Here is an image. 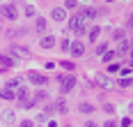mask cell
I'll list each match as a JSON object with an SVG mask.
<instances>
[{
  "label": "cell",
  "instance_id": "cell-20",
  "mask_svg": "<svg viewBox=\"0 0 133 127\" xmlns=\"http://www.w3.org/2000/svg\"><path fill=\"white\" fill-rule=\"evenodd\" d=\"M99 32H101V30H99V26H96V28H92V32H90V39H92V42H96Z\"/></svg>",
  "mask_w": 133,
  "mask_h": 127
},
{
  "label": "cell",
  "instance_id": "cell-26",
  "mask_svg": "<svg viewBox=\"0 0 133 127\" xmlns=\"http://www.w3.org/2000/svg\"><path fill=\"white\" fill-rule=\"evenodd\" d=\"M69 44H71V42H69V39H62V44H60V46H62L64 51H69Z\"/></svg>",
  "mask_w": 133,
  "mask_h": 127
},
{
  "label": "cell",
  "instance_id": "cell-10",
  "mask_svg": "<svg viewBox=\"0 0 133 127\" xmlns=\"http://www.w3.org/2000/svg\"><path fill=\"white\" fill-rule=\"evenodd\" d=\"M129 51H131V42H129V39H122V42L117 44V51H115V53H117V56H126Z\"/></svg>",
  "mask_w": 133,
  "mask_h": 127
},
{
  "label": "cell",
  "instance_id": "cell-25",
  "mask_svg": "<svg viewBox=\"0 0 133 127\" xmlns=\"http://www.w3.org/2000/svg\"><path fill=\"white\" fill-rule=\"evenodd\" d=\"M115 39H119V42L124 39V32H122V30H115Z\"/></svg>",
  "mask_w": 133,
  "mask_h": 127
},
{
  "label": "cell",
  "instance_id": "cell-11",
  "mask_svg": "<svg viewBox=\"0 0 133 127\" xmlns=\"http://www.w3.org/2000/svg\"><path fill=\"white\" fill-rule=\"evenodd\" d=\"M0 65L2 67H14L16 65V58H12L9 53H0Z\"/></svg>",
  "mask_w": 133,
  "mask_h": 127
},
{
  "label": "cell",
  "instance_id": "cell-18",
  "mask_svg": "<svg viewBox=\"0 0 133 127\" xmlns=\"http://www.w3.org/2000/svg\"><path fill=\"white\" fill-rule=\"evenodd\" d=\"M119 85H122V88H129V85H131V76H124V79H119Z\"/></svg>",
  "mask_w": 133,
  "mask_h": 127
},
{
  "label": "cell",
  "instance_id": "cell-12",
  "mask_svg": "<svg viewBox=\"0 0 133 127\" xmlns=\"http://www.w3.org/2000/svg\"><path fill=\"white\" fill-rule=\"evenodd\" d=\"M78 111L80 113H94V111H96V106L90 104V102H80V104H78Z\"/></svg>",
  "mask_w": 133,
  "mask_h": 127
},
{
  "label": "cell",
  "instance_id": "cell-4",
  "mask_svg": "<svg viewBox=\"0 0 133 127\" xmlns=\"http://www.w3.org/2000/svg\"><path fill=\"white\" fill-rule=\"evenodd\" d=\"M57 81H60V93H69V90L76 88V79L74 76H60Z\"/></svg>",
  "mask_w": 133,
  "mask_h": 127
},
{
  "label": "cell",
  "instance_id": "cell-9",
  "mask_svg": "<svg viewBox=\"0 0 133 127\" xmlns=\"http://www.w3.org/2000/svg\"><path fill=\"white\" fill-rule=\"evenodd\" d=\"M51 16H53V21H57V23H62L66 19V9L64 7H53V12H51Z\"/></svg>",
  "mask_w": 133,
  "mask_h": 127
},
{
  "label": "cell",
  "instance_id": "cell-15",
  "mask_svg": "<svg viewBox=\"0 0 133 127\" xmlns=\"http://www.w3.org/2000/svg\"><path fill=\"white\" fill-rule=\"evenodd\" d=\"M46 28H48L46 19H44V16H37V23H35V30H37V32H44Z\"/></svg>",
  "mask_w": 133,
  "mask_h": 127
},
{
  "label": "cell",
  "instance_id": "cell-30",
  "mask_svg": "<svg viewBox=\"0 0 133 127\" xmlns=\"http://www.w3.org/2000/svg\"><path fill=\"white\" fill-rule=\"evenodd\" d=\"M0 35H2V26H0Z\"/></svg>",
  "mask_w": 133,
  "mask_h": 127
},
{
  "label": "cell",
  "instance_id": "cell-17",
  "mask_svg": "<svg viewBox=\"0 0 133 127\" xmlns=\"http://www.w3.org/2000/svg\"><path fill=\"white\" fill-rule=\"evenodd\" d=\"M115 58H117L115 51H106V53H103V62H110V60H115Z\"/></svg>",
  "mask_w": 133,
  "mask_h": 127
},
{
  "label": "cell",
  "instance_id": "cell-1",
  "mask_svg": "<svg viewBox=\"0 0 133 127\" xmlns=\"http://www.w3.org/2000/svg\"><path fill=\"white\" fill-rule=\"evenodd\" d=\"M69 23H71L69 28L74 30L76 35H83V32H85V23H87V21H85L80 14H76V16H71V21H69Z\"/></svg>",
  "mask_w": 133,
  "mask_h": 127
},
{
  "label": "cell",
  "instance_id": "cell-2",
  "mask_svg": "<svg viewBox=\"0 0 133 127\" xmlns=\"http://www.w3.org/2000/svg\"><path fill=\"white\" fill-rule=\"evenodd\" d=\"M0 16L7 19V21H16L18 19V12H16L14 5H0Z\"/></svg>",
  "mask_w": 133,
  "mask_h": 127
},
{
  "label": "cell",
  "instance_id": "cell-7",
  "mask_svg": "<svg viewBox=\"0 0 133 127\" xmlns=\"http://www.w3.org/2000/svg\"><path fill=\"white\" fill-rule=\"evenodd\" d=\"M69 51L78 58V56H83V53H85V44L80 42V39H78V42H71V44H69Z\"/></svg>",
  "mask_w": 133,
  "mask_h": 127
},
{
  "label": "cell",
  "instance_id": "cell-21",
  "mask_svg": "<svg viewBox=\"0 0 133 127\" xmlns=\"http://www.w3.org/2000/svg\"><path fill=\"white\" fill-rule=\"evenodd\" d=\"M39 99H48V95H46V90H39V93H37V97H35V102H39Z\"/></svg>",
  "mask_w": 133,
  "mask_h": 127
},
{
  "label": "cell",
  "instance_id": "cell-13",
  "mask_svg": "<svg viewBox=\"0 0 133 127\" xmlns=\"http://www.w3.org/2000/svg\"><path fill=\"white\" fill-rule=\"evenodd\" d=\"M96 14H99V12H96V9H94V7H85V9H83V19H85V21H90V19H96Z\"/></svg>",
  "mask_w": 133,
  "mask_h": 127
},
{
  "label": "cell",
  "instance_id": "cell-23",
  "mask_svg": "<svg viewBox=\"0 0 133 127\" xmlns=\"http://www.w3.org/2000/svg\"><path fill=\"white\" fill-rule=\"evenodd\" d=\"M103 111L106 113H115V106H112V104H103Z\"/></svg>",
  "mask_w": 133,
  "mask_h": 127
},
{
  "label": "cell",
  "instance_id": "cell-28",
  "mask_svg": "<svg viewBox=\"0 0 133 127\" xmlns=\"http://www.w3.org/2000/svg\"><path fill=\"white\" fill-rule=\"evenodd\" d=\"M21 127H35V125H32V120H23V123H21Z\"/></svg>",
  "mask_w": 133,
  "mask_h": 127
},
{
  "label": "cell",
  "instance_id": "cell-27",
  "mask_svg": "<svg viewBox=\"0 0 133 127\" xmlns=\"http://www.w3.org/2000/svg\"><path fill=\"white\" fill-rule=\"evenodd\" d=\"M103 127H117V120H106V125Z\"/></svg>",
  "mask_w": 133,
  "mask_h": 127
},
{
  "label": "cell",
  "instance_id": "cell-14",
  "mask_svg": "<svg viewBox=\"0 0 133 127\" xmlns=\"http://www.w3.org/2000/svg\"><path fill=\"white\" fill-rule=\"evenodd\" d=\"M96 83L103 85V88H115V83H110V79H108L106 74H99V76H96Z\"/></svg>",
  "mask_w": 133,
  "mask_h": 127
},
{
  "label": "cell",
  "instance_id": "cell-6",
  "mask_svg": "<svg viewBox=\"0 0 133 127\" xmlns=\"http://www.w3.org/2000/svg\"><path fill=\"white\" fill-rule=\"evenodd\" d=\"M0 120H2V125H14V120H16V113L12 109H5V111L0 113Z\"/></svg>",
  "mask_w": 133,
  "mask_h": 127
},
{
  "label": "cell",
  "instance_id": "cell-19",
  "mask_svg": "<svg viewBox=\"0 0 133 127\" xmlns=\"http://www.w3.org/2000/svg\"><path fill=\"white\" fill-rule=\"evenodd\" d=\"M35 14H37V9L32 5H25V16H35Z\"/></svg>",
  "mask_w": 133,
  "mask_h": 127
},
{
  "label": "cell",
  "instance_id": "cell-24",
  "mask_svg": "<svg viewBox=\"0 0 133 127\" xmlns=\"http://www.w3.org/2000/svg\"><path fill=\"white\" fill-rule=\"evenodd\" d=\"M76 5H78L76 0H64V7H76Z\"/></svg>",
  "mask_w": 133,
  "mask_h": 127
},
{
  "label": "cell",
  "instance_id": "cell-5",
  "mask_svg": "<svg viewBox=\"0 0 133 127\" xmlns=\"http://www.w3.org/2000/svg\"><path fill=\"white\" fill-rule=\"evenodd\" d=\"M28 79H30V81H32V83L35 85H44L46 83V76H44V74H41V72H28Z\"/></svg>",
  "mask_w": 133,
  "mask_h": 127
},
{
  "label": "cell",
  "instance_id": "cell-22",
  "mask_svg": "<svg viewBox=\"0 0 133 127\" xmlns=\"http://www.w3.org/2000/svg\"><path fill=\"white\" fill-rule=\"evenodd\" d=\"M106 51H108V46H106V44H99V46H96V53H101V56H103Z\"/></svg>",
  "mask_w": 133,
  "mask_h": 127
},
{
  "label": "cell",
  "instance_id": "cell-3",
  "mask_svg": "<svg viewBox=\"0 0 133 127\" xmlns=\"http://www.w3.org/2000/svg\"><path fill=\"white\" fill-rule=\"evenodd\" d=\"M9 56L12 58H30V49L21 46V44H12L9 46Z\"/></svg>",
  "mask_w": 133,
  "mask_h": 127
},
{
  "label": "cell",
  "instance_id": "cell-16",
  "mask_svg": "<svg viewBox=\"0 0 133 127\" xmlns=\"http://www.w3.org/2000/svg\"><path fill=\"white\" fill-rule=\"evenodd\" d=\"M0 97H2V99H14L12 88H2V90H0Z\"/></svg>",
  "mask_w": 133,
  "mask_h": 127
},
{
  "label": "cell",
  "instance_id": "cell-29",
  "mask_svg": "<svg viewBox=\"0 0 133 127\" xmlns=\"http://www.w3.org/2000/svg\"><path fill=\"white\" fill-rule=\"evenodd\" d=\"M85 127H99V125H96L94 120H87V123H85Z\"/></svg>",
  "mask_w": 133,
  "mask_h": 127
},
{
  "label": "cell",
  "instance_id": "cell-8",
  "mask_svg": "<svg viewBox=\"0 0 133 127\" xmlns=\"http://www.w3.org/2000/svg\"><path fill=\"white\" fill-rule=\"evenodd\" d=\"M55 44H57V42H55L53 35H41V39H39V46H41V49H53Z\"/></svg>",
  "mask_w": 133,
  "mask_h": 127
}]
</instances>
